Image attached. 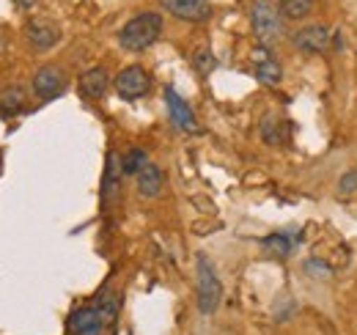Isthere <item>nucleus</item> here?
Returning a JSON list of instances; mask_svg holds the SVG:
<instances>
[{
  "instance_id": "obj_1",
  "label": "nucleus",
  "mask_w": 357,
  "mask_h": 335,
  "mask_svg": "<svg viewBox=\"0 0 357 335\" xmlns=\"http://www.w3.org/2000/svg\"><path fill=\"white\" fill-rule=\"evenodd\" d=\"M160 34H162V17L157 11H143L119 31V44L127 52H143L160 39Z\"/></svg>"
},
{
  "instance_id": "obj_2",
  "label": "nucleus",
  "mask_w": 357,
  "mask_h": 335,
  "mask_svg": "<svg viewBox=\"0 0 357 335\" xmlns=\"http://www.w3.org/2000/svg\"><path fill=\"white\" fill-rule=\"evenodd\" d=\"M195 286H198V311L204 316H212L223 299V283L215 272V264L204 253H198L195 258Z\"/></svg>"
},
{
  "instance_id": "obj_3",
  "label": "nucleus",
  "mask_w": 357,
  "mask_h": 335,
  "mask_svg": "<svg viewBox=\"0 0 357 335\" xmlns=\"http://www.w3.org/2000/svg\"><path fill=\"white\" fill-rule=\"evenodd\" d=\"M250 25H253L256 39L264 47L275 44L280 39V34H283L280 8L272 0H253V6H250Z\"/></svg>"
},
{
  "instance_id": "obj_4",
  "label": "nucleus",
  "mask_w": 357,
  "mask_h": 335,
  "mask_svg": "<svg viewBox=\"0 0 357 335\" xmlns=\"http://www.w3.org/2000/svg\"><path fill=\"white\" fill-rule=\"evenodd\" d=\"M149 88H151V77H149V72H146L143 66H137V64L121 69L119 77H116V94H119L121 99H130V102L146 96Z\"/></svg>"
},
{
  "instance_id": "obj_5",
  "label": "nucleus",
  "mask_w": 357,
  "mask_h": 335,
  "mask_svg": "<svg viewBox=\"0 0 357 335\" xmlns=\"http://www.w3.org/2000/svg\"><path fill=\"white\" fill-rule=\"evenodd\" d=\"M168 14L184 22H206L212 17V3L209 0H157Z\"/></svg>"
},
{
  "instance_id": "obj_6",
  "label": "nucleus",
  "mask_w": 357,
  "mask_h": 335,
  "mask_svg": "<svg viewBox=\"0 0 357 335\" xmlns=\"http://www.w3.org/2000/svg\"><path fill=\"white\" fill-rule=\"evenodd\" d=\"M330 39H333V31L327 25H305L291 36V44L300 52H324L330 47Z\"/></svg>"
},
{
  "instance_id": "obj_7",
  "label": "nucleus",
  "mask_w": 357,
  "mask_h": 335,
  "mask_svg": "<svg viewBox=\"0 0 357 335\" xmlns=\"http://www.w3.org/2000/svg\"><path fill=\"white\" fill-rule=\"evenodd\" d=\"M63 88H66V75H63L61 66L47 64V66H42L36 72V77H33V91L42 99H55L58 94H63Z\"/></svg>"
},
{
  "instance_id": "obj_8",
  "label": "nucleus",
  "mask_w": 357,
  "mask_h": 335,
  "mask_svg": "<svg viewBox=\"0 0 357 335\" xmlns=\"http://www.w3.org/2000/svg\"><path fill=\"white\" fill-rule=\"evenodd\" d=\"M165 105H168V116L176 129L181 132H198V121H195V113L192 107L178 96L174 88H165Z\"/></svg>"
},
{
  "instance_id": "obj_9",
  "label": "nucleus",
  "mask_w": 357,
  "mask_h": 335,
  "mask_svg": "<svg viewBox=\"0 0 357 335\" xmlns=\"http://www.w3.org/2000/svg\"><path fill=\"white\" fill-rule=\"evenodd\" d=\"M105 327L107 325L93 305H83V308L72 311V316H69V330L75 335H102Z\"/></svg>"
},
{
  "instance_id": "obj_10",
  "label": "nucleus",
  "mask_w": 357,
  "mask_h": 335,
  "mask_svg": "<svg viewBox=\"0 0 357 335\" xmlns=\"http://www.w3.org/2000/svg\"><path fill=\"white\" fill-rule=\"evenodd\" d=\"M300 242H303V228L289 225V228H283V231H278V234H269L267 239H264V248H267L272 255H278V258H289Z\"/></svg>"
},
{
  "instance_id": "obj_11",
  "label": "nucleus",
  "mask_w": 357,
  "mask_h": 335,
  "mask_svg": "<svg viewBox=\"0 0 357 335\" xmlns=\"http://www.w3.org/2000/svg\"><path fill=\"white\" fill-rule=\"evenodd\" d=\"M25 36L36 50H50L52 44H58L61 31H58V25H52L47 20H31L28 28H25Z\"/></svg>"
},
{
  "instance_id": "obj_12",
  "label": "nucleus",
  "mask_w": 357,
  "mask_h": 335,
  "mask_svg": "<svg viewBox=\"0 0 357 335\" xmlns=\"http://www.w3.org/2000/svg\"><path fill=\"white\" fill-rule=\"evenodd\" d=\"M107 83H110L107 69H105V66H93V69H89V72L80 77V94H83L86 99H102L105 91H107Z\"/></svg>"
},
{
  "instance_id": "obj_13",
  "label": "nucleus",
  "mask_w": 357,
  "mask_h": 335,
  "mask_svg": "<svg viewBox=\"0 0 357 335\" xmlns=\"http://www.w3.org/2000/svg\"><path fill=\"white\" fill-rule=\"evenodd\" d=\"M162 170L154 165V163H149V165L143 168L140 173H137V195H143V198H157L160 193H162Z\"/></svg>"
},
{
  "instance_id": "obj_14",
  "label": "nucleus",
  "mask_w": 357,
  "mask_h": 335,
  "mask_svg": "<svg viewBox=\"0 0 357 335\" xmlns=\"http://www.w3.org/2000/svg\"><path fill=\"white\" fill-rule=\"evenodd\" d=\"M259 55H253L256 58V80L264 85H275L280 83V77H283V69H280V64L272 58V55H267V50H256Z\"/></svg>"
},
{
  "instance_id": "obj_15",
  "label": "nucleus",
  "mask_w": 357,
  "mask_h": 335,
  "mask_svg": "<svg viewBox=\"0 0 357 335\" xmlns=\"http://www.w3.org/2000/svg\"><path fill=\"white\" fill-rule=\"evenodd\" d=\"M289 132H291V124L283 119V116H275V113H267L264 116V121H261V137L267 140V143H283V140H289Z\"/></svg>"
},
{
  "instance_id": "obj_16",
  "label": "nucleus",
  "mask_w": 357,
  "mask_h": 335,
  "mask_svg": "<svg viewBox=\"0 0 357 335\" xmlns=\"http://www.w3.org/2000/svg\"><path fill=\"white\" fill-rule=\"evenodd\" d=\"M121 160L116 157V151L107 154V168H105V179H102V201H110L119 193V181H121Z\"/></svg>"
},
{
  "instance_id": "obj_17",
  "label": "nucleus",
  "mask_w": 357,
  "mask_h": 335,
  "mask_svg": "<svg viewBox=\"0 0 357 335\" xmlns=\"http://www.w3.org/2000/svg\"><path fill=\"white\" fill-rule=\"evenodd\" d=\"M25 107V91L20 85H8L0 91V116H14Z\"/></svg>"
},
{
  "instance_id": "obj_18",
  "label": "nucleus",
  "mask_w": 357,
  "mask_h": 335,
  "mask_svg": "<svg viewBox=\"0 0 357 335\" xmlns=\"http://www.w3.org/2000/svg\"><path fill=\"white\" fill-rule=\"evenodd\" d=\"M93 308L99 311V316L105 319V325H113L116 322V316H119V308H121V299H119V294L110 292V289H105V292L96 297V302H93Z\"/></svg>"
},
{
  "instance_id": "obj_19",
  "label": "nucleus",
  "mask_w": 357,
  "mask_h": 335,
  "mask_svg": "<svg viewBox=\"0 0 357 335\" xmlns=\"http://www.w3.org/2000/svg\"><path fill=\"white\" fill-rule=\"evenodd\" d=\"M316 0H280V17L283 20H305L313 11Z\"/></svg>"
},
{
  "instance_id": "obj_20",
  "label": "nucleus",
  "mask_w": 357,
  "mask_h": 335,
  "mask_svg": "<svg viewBox=\"0 0 357 335\" xmlns=\"http://www.w3.org/2000/svg\"><path fill=\"white\" fill-rule=\"evenodd\" d=\"M146 165H149V157H146V151L137 149V146H132V149L121 157V170H124V173H135V176H137Z\"/></svg>"
},
{
  "instance_id": "obj_21",
  "label": "nucleus",
  "mask_w": 357,
  "mask_h": 335,
  "mask_svg": "<svg viewBox=\"0 0 357 335\" xmlns=\"http://www.w3.org/2000/svg\"><path fill=\"white\" fill-rule=\"evenodd\" d=\"M192 64H195V69H198L201 75H209V72L218 66V61H215V55H212L209 47H201V50L192 55Z\"/></svg>"
},
{
  "instance_id": "obj_22",
  "label": "nucleus",
  "mask_w": 357,
  "mask_h": 335,
  "mask_svg": "<svg viewBox=\"0 0 357 335\" xmlns=\"http://www.w3.org/2000/svg\"><path fill=\"white\" fill-rule=\"evenodd\" d=\"M338 193H341V195L357 193V170H349V173H344V176L338 179Z\"/></svg>"
},
{
  "instance_id": "obj_23",
  "label": "nucleus",
  "mask_w": 357,
  "mask_h": 335,
  "mask_svg": "<svg viewBox=\"0 0 357 335\" xmlns=\"http://www.w3.org/2000/svg\"><path fill=\"white\" fill-rule=\"evenodd\" d=\"M305 269L311 272L313 278H330V267H327V264H321V261H316V258L305 261Z\"/></svg>"
},
{
  "instance_id": "obj_24",
  "label": "nucleus",
  "mask_w": 357,
  "mask_h": 335,
  "mask_svg": "<svg viewBox=\"0 0 357 335\" xmlns=\"http://www.w3.org/2000/svg\"><path fill=\"white\" fill-rule=\"evenodd\" d=\"M14 6H17V8H22V11H28V8H33V6H36V0H14Z\"/></svg>"
}]
</instances>
